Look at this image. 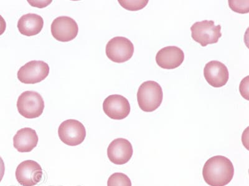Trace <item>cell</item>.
<instances>
[{
    "mask_svg": "<svg viewBox=\"0 0 249 186\" xmlns=\"http://www.w3.org/2000/svg\"><path fill=\"white\" fill-rule=\"evenodd\" d=\"M234 168L232 161L223 156H213L204 164L202 175L210 186H225L232 181Z\"/></svg>",
    "mask_w": 249,
    "mask_h": 186,
    "instance_id": "cell-1",
    "label": "cell"
},
{
    "mask_svg": "<svg viewBox=\"0 0 249 186\" xmlns=\"http://www.w3.org/2000/svg\"><path fill=\"white\" fill-rule=\"evenodd\" d=\"M163 93L157 82L147 81L140 85L137 93L139 107L144 112L155 111L161 105Z\"/></svg>",
    "mask_w": 249,
    "mask_h": 186,
    "instance_id": "cell-2",
    "label": "cell"
},
{
    "mask_svg": "<svg viewBox=\"0 0 249 186\" xmlns=\"http://www.w3.org/2000/svg\"><path fill=\"white\" fill-rule=\"evenodd\" d=\"M191 31L192 39L202 46L217 43L222 36L221 26H215L212 20L196 22L191 26Z\"/></svg>",
    "mask_w": 249,
    "mask_h": 186,
    "instance_id": "cell-3",
    "label": "cell"
},
{
    "mask_svg": "<svg viewBox=\"0 0 249 186\" xmlns=\"http://www.w3.org/2000/svg\"><path fill=\"white\" fill-rule=\"evenodd\" d=\"M17 108L22 116L27 119H35L43 114L44 102L38 93L27 91L19 96Z\"/></svg>",
    "mask_w": 249,
    "mask_h": 186,
    "instance_id": "cell-4",
    "label": "cell"
},
{
    "mask_svg": "<svg viewBox=\"0 0 249 186\" xmlns=\"http://www.w3.org/2000/svg\"><path fill=\"white\" fill-rule=\"evenodd\" d=\"M106 52L111 61L115 63H124L132 58L134 53V46L126 37H115L108 42Z\"/></svg>",
    "mask_w": 249,
    "mask_h": 186,
    "instance_id": "cell-5",
    "label": "cell"
},
{
    "mask_svg": "<svg viewBox=\"0 0 249 186\" xmlns=\"http://www.w3.org/2000/svg\"><path fill=\"white\" fill-rule=\"evenodd\" d=\"M58 135L62 142L71 147H75L81 144L85 140L86 128L81 122L69 119L60 125Z\"/></svg>",
    "mask_w": 249,
    "mask_h": 186,
    "instance_id": "cell-6",
    "label": "cell"
},
{
    "mask_svg": "<svg viewBox=\"0 0 249 186\" xmlns=\"http://www.w3.org/2000/svg\"><path fill=\"white\" fill-rule=\"evenodd\" d=\"M50 74V66L46 62L33 61L21 66L18 72V78L21 83L36 84L43 81Z\"/></svg>",
    "mask_w": 249,
    "mask_h": 186,
    "instance_id": "cell-7",
    "label": "cell"
},
{
    "mask_svg": "<svg viewBox=\"0 0 249 186\" xmlns=\"http://www.w3.org/2000/svg\"><path fill=\"white\" fill-rule=\"evenodd\" d=\"M51 29L53 37L62 43L74 39L79 32L76 22L68 16H60L55 18L51 24Z\"/></svg>",
    "mask_w": 249,
    "mask_h": 186,
    "instance_id": "cell-8",
    "label": "cell"
},
{
    "mask_svg": "<svg viewBox=\"0 0 249 186\" xmlns=\"http://www.w3.org/2000/svg\"><path fill=\"white\" fill-rule=\"evenodd\" d=\"M43 170L39 164L26 160L19 164L16 170V178L23 186H34L41 181Z\"/></svg>",
    "mask_w": 249,
    "mask_h": 186,
    "instance_id": "cell-9",
    "label": "cell"
},
{
    "mask_svg": "<svg viewBox=\"0 0 249 186\" xmlns=\"http://www.w3.org/2000/svg\"><path fill=\"white\" fill-rule=\"evenodd\" d=\"M103 109L105 114L114 120H122L128 117L131 108L125 97L119 94H113L104 100Z\"/></svg>",
    "mask_w": 249,
    "mask_h": 186,
    "instance_id": "cell-10",
    "label": "cell"
},
{
    "mask_svg": "<svg viewBox=\"0 0 249 186\" xmlns=\"http://www.w3.org/2000/svg\"><path fill=\"white\" fill-rule=\"evenodd\" d=\"M133 154L132 143L125 139H117L109 145L108 158L115 165H122L128 163Z\"/></svg>",
    "mask_w": 249,
    "mask_h": 186,
    "instance_id": "cell-11",
    "label": "cell"
},
{
    "mask_svg": "<svg viewBox=\"0 0 249 186\" xmlns=\"http://www.w3.org/2000/svg\"><path fill=\"white\" fill-rule=\"evenodd\" d=\"M184 54L177 46H168L161 48L156 55V62L163 69H175L183 63Z\"/></svg>",
    "mask_w": 249,
    "mask_h": 186,
    "instance_id": "cell-12",
    "label": "cell"
},
{
    "mask_svg": "<svg viewBox=\"0 0 249 186\" xmlns=\"http://www.w3.org/2000/svg\"><path fill=\"white\" fill-rule=\"evenodd\" d=\"M204 76L211 86L221 88L229 80V71L222 62L213 61L208 62L204 68Z\"/></svg>",
    "mask_w": 249,
    "mask_h": 186,
    "instance_id": "cell-13",
    "label": "cell"
},
{
    "mask_svg": "<svg viewBox=\"0 0 249 186\" xmlns=\"http://www.w3.org/2000/svg\"><path fill=\"white\" fill-rule=\"evenodd\" d=\"M38 140L36 132L26 127L19 130L13 137V145L19 152L28 153L36 147Z\"/></svg>",
    "mask_w": 249,
    "mask_h": 186,
    "instance_id": "cell-14",
    "label": "cell"
},
{
    "mask_svg": "<svg viewBox=\"0 0 249 186\" xmlns=\"http://www.w3.org/2000/svg\"><path fill=\"white\" fill-rule=\"evenodd\" d=\"M44 20L43 17L38 15H24L20 17L18 23V28L21 34L26 36H33L38 34L43 30Z\"/></svg>",
    "mask_w": 249,
    "mask_h": 186,
    "instance_id": "cell-15",
    "label": "cell"
},
{
    "mask_svg": "<svg viewBox=\"0 0 249 186\" xmlns=\"http://www.w3.org/2000/svg\"><path fill=\"white\" fill-rule=\"evenodd\" d=\"M107 186H132V182L126 174L115 172L109 177Z\"/></svg>",
    "mask_w": 249,
    "mask_h": 186,
    "instance_id": "cell-16",
    "label": "cell"
},
{
    "mask_svg": "<svg viewBox=\"0 0 249 186\" xmlns=\"http://www.w3.org/2000/svg\"><path fill=\"white\" fill-rule=\"evenodd\" d=\"M148 0H119V3L126 10L128 11H139L147 5Z\"/></svg>",
    "mask_w": 249,
    "mask_h": 186,
    "instance_id": "cell-17",
    "label": "cell"
},
{
    "mask_svg": "<svg viewBox=\"0 0 249 186\" xmlns=\"http://www.w3.org/2000/svg\"><path fill=\"white\" fill-rule=\"evenodd\" d=\"M229 5H230L231 10L233 12L241 13H248L249 12V1H236V0H230L229 1Z\"/></svg>",
    "mask_w": 249,
    "mask_h": 186,
    "instance_id": "cell-18",
    "label": "cell"
},
{
    "mask_svg": "<svg viewBox=\"0 0 249 186\" xmlns=\"http://www.w3.org/2000/svg\"><path fill=\"white\" fill-rule=\"evenodd\" d=\"M239 88L242 96L248 100L249 76L247 77L246 78L242 79Z\"/></svg>",
    "mask_w": 249,
    "mask_h": 186,
    "instance_id": "cell-19",
    "label": "cell"
},
{
    "mask_svg": "<svg viewBox=\"0 0 249 186\" xmlns=\"http://www.w3.org/2000/svg\"><path fill=\"white\" fill-rule=\"evenodd\" d=\"M6 28L5 20L0 15V35L3 34Z\"/></svg>",
    "mask_w": 249,
    "mask_h": 186,
    "instance_id": "cell-20",
    "label": "cell"
},
{
    "mask_svg": "<svg viewBox=\"0 0 249 186\" xmlns=\"http://www.w3.org/2000/svg\"><path fill=\"white\" fill-rule=\"evenodd\" d=\"M4 171H5V167H4V163L3 159L0 156V182H1L2 179H3Z\"/></svg>",
    "mask_w": 249,
    "mask_h": 186,
    "instance_id": "cell-21",
    "label": "cell"
}]
</instances>
